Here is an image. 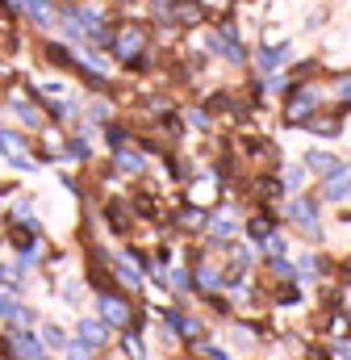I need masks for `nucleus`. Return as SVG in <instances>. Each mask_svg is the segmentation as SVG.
<instances>
[{
  "mask_svg": "<svg viewBox=\"0 0 351 360\" xmlns=\"http://www.w3.org/2000/svg\"><path fill=\"white\" fill-rule=\"evenodd\" d=\"M318 113V89H293L289 96V109H284V122H293V126H301V122H310Z\"/></svg>",
  "mask_w": 351,
  "mask_h": 360,
  "instance_id": "nucleus-1",
  "label": "nucleus"
},
{
  "mask_svg": "<svg viewBox=\"0 0 351 360\" xmlns=\"http://www.w3.org/2000/svg\"><path fill=\"white\" fill-rule=\"evenodd\" d=\"M96 306H100V323H105V327H130V319H134L130 302H121L117 293H100Z\"/></svg>",
  "mask_w": 351,
  "mask_h": 360,
  "instance_id": "nucleus-2",
  "label": "nucleus"
},
{
  "mask_svg": "<svg viewBox=\"0 0 351 360\" xmlns=\"http://www.w3.org/2000/svg\"><path fill=\"white\" fill-rule=\"evenodd\" d=\"M143 42H147V38H143V30H138V25H121V34L113 38V55H117L121 63H134V59H138V51H143Z\"/></svg>",
  "mask_w": 351,
  "mask_h": 360,
  "instance_id": "nucleus-3",
  "label": "nucleus"
},
{
  "mask_svg": "<svg viewBox=\"0 0 351 360\" xmlns=\"http://www.w3.org/2000/svg\"><path fill=\"white\" fill-rule=\"evenodd\" d=\"M322 197H326V201H351V168H347V164H339V168L326 176Z\"/></svg>",
  "mask_w": 351,
  "mask_h": 360,
  "instance_id": "nucleus-4",
  "label": "nucleus"
},
{
  "mask_svg": "<svg viewBox=\"0 0 351 360\" xmlns=\"http://www.w3.org/2000/svg\"><path fill=\"white\" fill-rule=\"evenodd\" d=\"M0 151L8 155V164H13V168H34V160L25 155L21 134H13V130H4V126H0Z\"/></svg>",
  "mask_w": 351,
  "mask_h": 360,
  "instance_id": "nucleus-5",
  "label": "nucleus"
},
{
  "mask_svg": "<svg viewBox=\"0 0 351 360\" xmlns=\"http://www.w3.org/2000/svg\"><path fill=\"white\" fill-rule=\"evenodd\" d=\"M289 218L301 226V231H318V201H310V197H297L293 205H289Z\"/></svg>",
  "mask_w": 351,
  "mask_h": 360,
  "instance_id": "nucleus-6",
  "label": "nucleus"
},
{
  "mask_svg": "<svg viewBox=\"0 0 351 360\" xmlns=\"http://www.w3.org/2000/svg\"><path fill=\"white\" fill-rule=\"evenodd\" d=\"M76 335H80V344H88L92 352H100L105 340H109V327L96 323V319H80V323H76Z\"/></svg>",
  "mask_w": 351,
  "mask_h": 360,
  "instance_id": "nucleus-7",
  "label": "nucleus"
},
{
  "mask_svg": "<svg viewBox=\"0 0 351 360\" xmlns=\"http://www.w3.org/2000/svg\"><path fill=\"white\" fill-rule=\"evenodd\" d=\"M205 231H209V239H230V235L239 231V218H234L230 210H218V214L205 222Z\"/></svg>",
  "mask_w": 351,
  "mask_h": 360,
  "instance_id": "nucleus-8",
  "label": "nucleus"
},
{
  "mask_svg": "<svg viewBox=\"0 0 351 360\" xmlns=\"http://www.w3.org/2000/svg\"><path fill=\"white\" fill-rule=\"evenodd\" d=\"M289 55H293V46H289V42H280V46H263L256 59H260L263 72L272 76V72H280V68H284V59H289Z\"/></svg>",
  "mask_w": 351,
  "mask_h": 360,
  "instance_id": "nucleus-9",
  "label": "nucleus"
},
{
  "mask_svg": "<svg viewBox=\"0 0 351 360\" xmlns=\"http://www.w3.org/2000/svg\"><path fill=\"white\" fill-rule=\"evenodd\" d=\"M13 344H17V352H21L25 360H46L42 340H38V335H29V331H17V335H13Z\"/></svg>",
  "mask_w": 351,
  "mask_h": 360,
  "instance_id": "nucleus-10",
  "label": "nucleus"
},
{
  "mask_svg": "<svg viewBox=\"0 0 351 360\" xmlns=\"http://www.w3.org/2000/svg\"><path fill=\"white\" fill-rule=\"evenodd\" d=\"M339 168V160L331 155V151H310L305 155V172H318V176H331Z\"/></svg>",
  "mask_w": 351,
  "mask_h": 360,
  "instance_id": "nucleus-11",
  "label": "nucleus"
},
{
  "mask_svg": "<svg viewBox=\"0 0 351 360\" xmlns=\"http://www.w3.org/2000/svg\"><path fill=\"white\" fill-rule=\"evenodd\" d=\"M305 130H310V134H322V139H335V134H339V117H322V113H314V117L305 122Z\"/></svg>",
  "mask_w": 351,
  "mask_h": 360,
  "instance_id": "nucleus-12",
  "label": "nucleus"
},
{
  "mask_svg": "<svg viewBox=\"0 0 351 360\" xmlns=\"http://www.w3.org/2000/svg\"><path fill=\"white\" fill-rule=\"evenodd\" d=\"M8 109H13L25 126H38V130H42V113H38L34 105H25V101H17V96H13V101H8Z\"/></svg>",
  "mask_w": 351,
  "mask_h": 360,
  "instance_id": "nucleus-13",
  "label": "nucleus"
},
{
  "mask_svg": "<svg viewBox=\"0 0 351 360\" xmlns=\"http://www.w3.org/2000/svg\"><path fill=\"white\" fill-rule=\"evenodd\" d=\"M117 168H121L126 176H138V172L147 168V160H143V155H134V151H117Z\"/></svg>",
  "mask_w": 351,
  "mask_h": 360,
  "instance_id": "nucleus-14",
  "label": "nucleus"
},
{
  "mask_svg": "<svg viewBox=\"0 0 351 360\" xmlns=\"http://www.w3.org/2000/svg\"><path fill=\"white\" fill-rule=\"evenodd\" d=\"M164 323H168V331H176V335H197V319H184V314H168Z\"/></svg>",
  "mask_w": 351,
  "mask_h": 360,
  "instance_id": "nucleus-15",
  "label": "nucleus"
},
{
  "mask_svg": "<svg viewBox=\"0 0 351 360\" xmlns=\"http://www.w3.org/2000/svg\"><path fill=\"white\" fill-rule=\"evenodd\" d=\"M38 335H42V344H51V348H67V335H63L55 323H42V331H38Z\"/></svg>",
  "mask_w": 351,
  "mask_h": 360,
  "instance_id": "nucleus-16",
  "label": "nucleus"
},
{
  "mask_svg": "<svg viewBox=\"0 0 351 360\" xmlns=\"http://www.w3.org/2000/svg\"><path fill=\"white\" fill-rule=\"evenodd\" d=\"M197 281H201V289H218V285H222L213 269H201V272H197Z\"/></svg>",
  "mask_w": 351,
  "mask_h": 360,
  "instance_id": "nucleus-17",
  "label": "nucleus"
},
{
  "mask_svg": "<svg viewBox=\"0 0 351 360\" xmlns=\"http://www.w3.org/2000/svg\"><path fill=\"white\" fill-rule=\"evenodd\" d=\"M67 360H92V348L88 344H67Z\"/></svg>",
  "mask_w": 351,
  "mask_h": 360,
  "instance_id": "nucleus-18",
  "label": "nucleus"
},
{
  "mask_svg": "<svg viewBox=\"0 0 351 360\" xmlns=\"http://www.w3.org/2000/svg\"><path fill=\"white\" fill-rule=\"evenodd\" d=\"M67 155H72V160H88V143L84 139H72V143H67Z\"/></svg>",
  "mask_w": 351,
  "mask_h": 360,
  "instance_id": "nucleus-19",
  "label": "nucleus"
},
{
  "mask_svg": "<svg viewBox=\"0 0 351 360\" xmlns=\"http://www.w3.org/2000/svg\"><path fill=\"white\" fill-rule=\"evenodd\" d=\"M126 356H130V360H147V348H143V340H126Z\"/></svg>",
  "mask_w": 351,
  "mask_h": 360,
  "instance_id": "nucleus-20",
  "label": "nucleus"
},
{
  "mask_svg": "<svg viewBox=\"0 0 351 360\" xmlns=\"http://www.w3.org/2000/svg\"><path fill=\"white\" fill-rule=\"evenodd\" d=\"M263 248H267V260H272V256H284V239H280V235H267Z\"/></svg>",
  "mask_w": 351,
  "mask_h": 360,
  "instance_id": "nucleus-21",
  "label": "nucleus"
},
{
  "mask_svg": "<svg viewBox=\"0 0 351 360\" xmlns=\"http://www.w3.org/2000/svg\"><path fill=\"white\" fill-rule=\"evenodd\" d=\"M301 176H305V168H289V172H284V184H289V188H301Z\"/></svg>",
  "mask_w": 351,
  "mask_h": 360,
  "instance_id": "nucleus-22",
  "label": "nucleus"
},
{
  "mask_svg": "<svg viewBox=\"0 0 351 360\" xmlns=\"http://www.w3.org/2000/svg\"><path fill=\"white\" fill-rule=\"evenodd\" d=\"M188 122H192L197 130H209V113H201V109H192V113H188Z\"/></svg>",
  "mask_w": 351,
  "mask_h": 360,
  "instance_id": "nucleus-23",
  "label": "nucleus"
},
{
  "mask_svg": "<svg viewBox=\"0 0 351 360\" xmlns=\"http://www.w3.org/2000/svg\"><path fill=\"white\" fill-rule=\"evenodd\" d=\"M335 92H339L343 101H351V76H339V80H335Z\"/></svg>",
  "mask_w": 351,
  "mask_h": 360,
  "instance_id": "nucleus-24",
  "label": "nucleus"
},
{
  "mask_svg": "<svg viewBox=\"0 0 351 360\" xmlns=\"http://www.w3.org/2000/svg\"><path fill=\"white\" fill-rule=\"evenodd\" d=\"M267 231H272V222H267V218H256V222H251V235H256V239H263Z\"/></svg>",
  "mask_w": 351,
  "mask_h": 360,
  "instance_id": "nucleus-25",
  "label": "nucleus"
},
{
  "mask_svg": "<svg viewBox=\"0 0 351 360\" xmlns=\"http://www.w3.org/2000/svg\"><path fill=\"white\" fill-rule=\"evenodd\" d=\"M201 352H205L209 360H230L226 352H222V348H218V344H201Z\"/></svg>",
  "mask_w": 351,
  "mask_h": 360,
  "instance_id": "nucleus-26",
  "label": "nucleus"
},
{
  "mask_svg": "<svg viewBox=\"0 0 351 360\" xmlns=\"http://www.w3.org/2000/svg\"><path fill=\"white\" fill-rule=\"evenodd\" d=\"M335 356H339V360H351V340H343V344H335Z\"/></svg>",
  "mask_w": 351,
  "mask_h": 360,
  "instance_id": "nucleus-27",
  "label": "nucleus"
},
{
  "mask_svg": "<svg viewBox=\"0 0 351 360\" xmlns=\"http://www.w3.org/2000/svg\"><path fill=\"white\" fill-rule=\"evenodd\" d=\"M347 272H351V264H347Z\"/></svg>",
  "mask_w": 351,
  "mask_h": 360,
  "instance_id": "nucleus-28",
  "label": "nucleus"
}]
</instances>
